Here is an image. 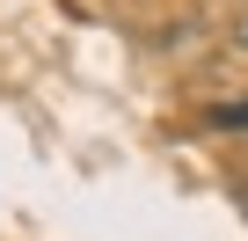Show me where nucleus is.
Wrapping results in <instances>:
<instances>
[{
	"label": "nucleus",
	"instance_id": "f257e3e1",
	"mask_svg": "<svg viewBox=\"0 0 248 241\" xmlns=\"http://www.w3.org/2000/svg\"><path fill=\"white\" fill-rule=\"evenodd\" d=\"M233 44H241V51H248V22H241V30H233Z\"/></svg>",
	"mask_w": 248,
	"mask_h": 241
}]
</instances>
